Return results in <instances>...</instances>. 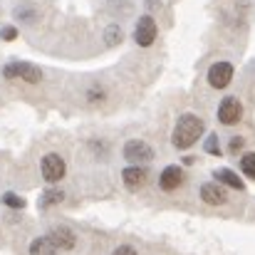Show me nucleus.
I'll return each instance as SVG.
<instances>
[{
    "label": "nucleus",
    "mask_w": 255,
    "mask_h": 255,
    "mask_svg": "<svg viewBox=\"0 0 255 255\" xmlns=\"http://www.w3.org/2000/svg\"><path fill=\"white\" fill-rule=\"evenodd\" d=\"M30 255H57V248L55 243L45 236V238H35L30 243Z\"/></svg>",
    "instance_id": "12"
},
{
    "label": "nucleus",
    "mask_w": 255,
    "mask_h": 255,
    "mask_svg": "<svg viewBox=\"0 0 255 255\" xmlns=\"http://www.w3.org/2000/svg\"><path fill=\"white\" fill-rule=\"evenodd\" d=\"M241 171L255 181V154H243L241 156Z\"/></svg>",
    "instance_id": "14"
},
{
    "label": "nucleus",
    "mask_w": 255,
    "mask_h": 255,
    "mask_svg": "<svg viewBox=\"0 0 255 255\" xmlns=\"http://www.w3.org/2000/svg\"><path fill=\"white\" fill-rule=\"evenodd\" d=\"M233 80V65L231 62H216L208 70V85L213 89H226Z\"/></svg>",
    "instance_id": "7"
},
{
    "label": "nucleus",
    "mask_w": 255,
    "mask_h": 255,
    "mask_svg": "<svg viewBox=\"0 0 255 255\" xmlns=\"http://www.w3.org/2000/svg\"><path fill=\"white\" fill-rule=\"evenodd\" d=\"M243 146H246V139H243V136H233L231 144H228V151H231V154H238Z\"/></svg>",
    "instance_id": "18"
},
{
    "label": "nucleus",
    "mask_w": 255,
    "mask_h": 255,
    "mask_svg": "<svg viewBox=\"0 0 255 255\" xmlns=\"http://www.w3.org/2000/svg\"><path fill=\"white\" fill-rule=\"evenodd\" d=\"M201 198H203L206 203H211V206H223V203L228 201V196H226V191L221 188L218 181H216V183H203V186H201Z\"/></svg>",
    "instance_id": "11"
},
{
    "label": "nucleus",
    "mask_w": 255,
    "mask_h": 255,
    "mask_svg": "<svg viewBox=\"0 0 255 255\" xmlns=\"http://www.w3.org/2000/svg\"><path fill=\"white\" fill-rule=\"evenodd\" d=\"M216 178H218V183H226V186H231V188H238V191H243V181L238 178V173L231 169H216Z\"/></svg>",
    "instance_id": "13"
},
{
    "label": "nucleus",
    "mask_w": 255,
    "mask_h": 255,
    "mask_svg": "<svg viewBox=\"0 0 255 255\" xmlns=\"http://www.w3.org/2000/svg\"><path fill=\"white\" fill-rule=\"evenodd\" d=\"M183 183V169L181 166H166V169L161 171V176H159V186H161V191H176L178 186Z\"/></svg>",
    "instance_id": "9"
},
{
    "label": "nucleus",
    "mask_w": 255,
    "mask_h": 255,
    "mask_svg": "<svg viewBox=\"0 0 255 255\" xmlns=\"http://www.w3.org/2000/svg\"><path fill=\"white\" fill-rule=\"evenodd\" d=\"M62 201V191H45L42 196V206H55Z\"/></svg>",
    "instance_id": "16"
},
{
    "label": "nucleus",
    "mask_w": 255,
    "mask_h": 255,
    "mask_svg": "<svg viewBox=\"0 0 255 255\" xmlns=\"http://www.w3.org/2000/svg\"><path fill=\"white\" fill-rule=\"evenodd\" d=\"M112 255H139V253H136L131 246H119V248H117Z\"/></svg>",
    "instance_id": "20"
},
{
    "label": "nucleus",
    "mask_w": 255,
    "mask_h": 255,
    "mask_svg": "<svg viewBox=\"0 0 255 255\" xmlns=\"http://www.w3.org/2000/svg\"><path fill=\"white\" fill-rule=\"evenodd\" d=\"M0 37H2V40H15V37H17V30H15L12 25H7V27L0 30Z\"/></svg>",
    "instance_id": "19"
},
{
    "label": "nucleus",
    "mask_w": 255,
    "mask_h": 255,
    "mask_svg": "<svg viewBox=\"0 0 255 255\" xmlns=\"http://www.w3.org/2000/svg\"><path fill=\"white\" fill-rule=\"evenodd\" d=\"M122 178H124V186H127L129 191H139L141 186H146V178H149V173H146V169L129 166V169L122 171Z\"/></svg>",
    "instance_id": "10"
},
{
    "label": "nucleus",
    "mask_w": 255,
    "mask_h": 255,
    "mask_svg": "<svg viewBox=\"0 0 255 255\" xmlns=\"http://www.w3.org/2000/svg\"><path fill=\"white\" fill-rule=\"evenodd\" d=\"M241 117H243V104L236 97H226L218 107V122L226 127H233L241 122Z\"/></svg>",
    "instance_id": "6"
},
{
    "label": "nucleus",
    "mask_w": 255,
    "mask_h": 255,
    "mask_svg": "<svg viewBox=\"0 0 255 255\" xmlns=\"http://www.w3.org/2000/svg\"><path fill=\"white\" fill-rule=\"evenodd\" d=\"M203 134V119L196 117V114H183L178 117L176 127H173V134H171V141L176 149H191Z\"/></svg>",
    "instance_id": "1"
},
{
    "label": "nucleus",
    "mask_w": 255,
    "mask_h": 255,
    "mask_svg": "<svg viewBox=\"0 0 255 255\" xmlns=\"http://www.w3.org/2000/svg\"><path fill=\"white\" fill-rule=\"evenodd\" d=\"M2 77L5 80H22L30 85H37L42 80V70L30 65V62H10L2 67Z\"/></svg>",
    "instance_id": "2"
},
{
    "label": "nucleus",
    "mask_w": 255,
    "mask_h": 255,
    "mask_svg": "<svg viewBox=\"0 0 255 255\" xmlns=\"http://www.w3.org/2000/svg\"><path fill=\"white\" fill-rule=\"evenodd\" d=\"M124 159L131 161V164H144V161L154 159V149L146 141H141V139H129L124 144Z\"/></svg>",
    "instance_id": "5"
},
{
    "label": "nucleus",
    "mask_w": 255,
    "mask_h": 255,
    "mask_svg": "<svg viewBox=\"0 0 255 255\" xmlns=\"http://www.w3.org/2000/svg\"><path fill=\"white\" fill-rule=\"evenodd\" d=\"M156 35H159L156 20H154L151 15L139 17V22H136V27H134V40H136V45H139V47H151L154 40H156Z\"/></svg>",
    "instance_id": "3"
},
{
    "label": "nucleus",
    "mask_w": 255,
    "mask_h": 255,
    "mask_svg": "<svg viewBox=\"0 0 255 255\" xmlns=\"http://www.w3.org/2000/svg\"><path fill=\"white\" fill-rule=\"evenodd\" d=\"M47 238L55 243V248H57V251H72V248H75V243H77L75 231H72V228H67V226H57V228H52Z\"/></svg>",
    "instance_id": "8"
},
{
    "label": "nucleus",
    "mask_w": 255,
    "mask_h": 255,
    "mask_svg": "<svg viewBox=\"0 0 255 255\" xmlns=\"http://www.w3.org/2000/svg\"><path fill=\"white\" fill-rule=\"evenodd\" d=\"M206 151H208V154H213V156H218V154H221V144H218V136H216V134H211V136L206 139Z\"/></svg>",
    "instance_id": "17"
},
{
    "label": "nucleus",
    "mask_w": 255,
    "mask_h": 255,
    "mask_svg": "<svg viewBox=\"0 0 255 255\" xmlns=\"http://www.w3.org/2000/svg\"><path fill=\"white\" fill-rule=\"evenodd\" d=\"M40 169H42V178H45L47 183H57L60 178H65L67 166H65V159H62L60 154H45Z\"/></svg>",
    "instance_id": "4"
},
{
    "label": "nucleus",
    "mask_w": 255,
    "mask_h": 255,
    "mask_svg": "<svg viewBox=\"0 0 255 255\" xmlns=\"http://www.w3.org/2000/svg\"><path fill=\"white\" fill-rule=\"evenodd\" d=\"M2 203L10 206V208H25V198H20L17 193H5L2 196Z\"/></svg>",
    "instance_id": "15"
}]
</instances>
